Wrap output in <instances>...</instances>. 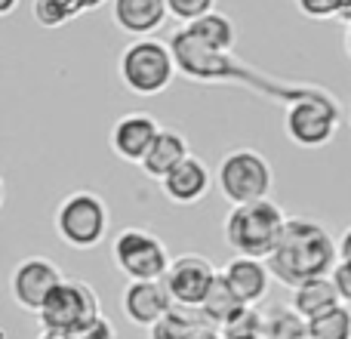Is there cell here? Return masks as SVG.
Segmentation results:
<instances>
[{
  "mask_svg": "<svg viewBox=\"0 0 351 339\" xmlns=\"http://www.w3.org/2000/svg\"><path fill=\"white\" fill-rule=\"evenodd\" d=\"M336 262H339V253L330 231L315 219L302 216H287L278 244L265 256L271 278H278L290 290L308 278H327Z\"/></svg>",
  "mask_w": 351,
  "mask_h": 339,
  "instance_id": "1",
  "label": "cell"
},
{
  "mask_svg": "<svg viewBox=\"0 0 351 339\" xmlns=\"http://www.w3.org/2000/svg\"><path fill=\"white\" fill-rule=\"evenodd\" d=\"M284 222H287V213L274 200L262 198V200H253V204L231 207V213L225 216L222 235H225V244L237 256L265 259L274 250V244H278Z\"/></svg>",
  "mask_w": 351,
  "mask_h": 339,
  "instance_id": "2",
  "label": "cell"
},
{
  "mask_svg": "<svg viewBox=\"0 0 351 339\" xmlns=\"http://www.w3.org/2000/svg\"><path fill=\"white\" fill-rule=\"evenodd\" d=\"M117 78L133 96H160L176 78L170 43L158 37H136L117 59Z\"/></svg>",
  "mask_w": 351,
  "mask_h": 339,
  "instance_id": "3",
  "label": "cell"
},
{
  "mask_svg": "<svg viewBox=\"0 0 351 339\" xmlns=\"http://www.w3.org/2000/svg\"><path fill=\"white\" fill-rule=\"evenodd\" d=\"M56 235L65 247L71 250H93L108 237L111 229V213L102 194L90 191V188H77V191L65 194L56 207Z\"/></svg>",
  "mask_w": 351,
  "mask_h": 339,
  "instance_id": "4",
  "label": "cell"
},
{
  "mask_svg": "<svg viewBox=\"0 0 351 339\" xmlns=\"http://www.w3.org/2000/svg\"><path fill=\"white\" fill-rule=\"evenodd\" d=\"M271 182H274L271 164L265 161V154L253 152V148H234V152H228L219 161L216 185L231 207L268 198Z\"/></svg>",
  "mask_w": 351,
  "mask_h": 339,
  "instance_id": "5",
  "label": "cell"
},
{
  "mask_svg": "<svg viewBox=\"0 0 351 339\" xmlns=\"http://www.w3.org/2000/svg\"><path fill=\"white\" fill-rule=\"evenodd\" d=\"M96 318H102V303H99L96 290L80 278H62L37 312L40 327L65 330V334H77Z\"/></svg>",
  "mask_w": 351,
  "mask_h": 339,
  "instance_id": "6",
  "label": "cell"
},
{
  "mask_svg": "<svg viewBox=\"0 0 351 339\" xmlns=\"http://www.w3.org/2000/svg\"><path fill=\"white\" fill-rule=\"evenodd\" d=\"M111 259L127 281H160L170 268V253L164 241L154 231L136 229V225L123 229L111 241Z\"/></svg>",
  "mask_w": 351,
  "mask_h": 339,
  "instance_id": "7",
  "label": "cell"
},
{
  "mask_svg": "<svg viewBox=\"0 0 351 339\" xmlns=\"http://www.w3.org/2000/svg\"><path fill=\"white\" fill-rule=\"evenodd\" d=\"M284 130L293 145L299 148H324L336 139L339 130V108L324 93H302L284 111Z\"/></svg>",
  "mask_w": 351,
  "mask_h": 339,
  "instance_id": "8",
  "label": "cell"
},
{
  "mask_svg": "<svg viewBox=\"0 0 351 339\" xmlns=\"http://www.w3.org/2000/svg\"><path fill=\"white\" fill-rule=\"evenodd\" d=\"M62 278H65L62 268L56 266L49 256H25L10 272V296L19 309L37 315L40 305L47 303V296L56 290V284H59Z\"/></svg>",
  "mask_w": 351,
  "mask_h": 339,
  "instance_id": "9",
  "label": "cell"
},
{
  "mask_svg": "<svg viewBox=\"0 0 351 339\" xmlns=\"http://www.w3.org/2000/svg\"><path fill=\"white\" fill-rule=\"evenodd\" d=\"M216 268L206 256L200 253H182L170 259V268L160 281H164L167 293H170L173 305H182V309H200L204 296L210 293L213 281H216Z\"/></svg>",
  "mask_w": 351,
  "mask_h": 339,
  "instance_id": "10",
  "label": "cell"
},
{
  "mask_svg": "<svg viewBox=\"0 0 351 339\" xmlns=\"http://www.w3.org/2000/svg\"><path fill=\"white\" fill-rule=\"evenodd\" d=\"M158 133H160V124L148 111H130V115L114 121V127L108 133V145L121 161L139 164L145 158V152L152 148V142L158 139Z\"/></svg>",
  "mask_w": 351,
  "mask_h": 339,
  "instance_id": "11",
  "label": "cell"
},
{
  "mask_svg": "<svg viewBox=\"0 0 351 339\" xmlns=\"http://www.w3.org/2000/svg\"><path fill=\"white\" fill-rule=\"evenodd\" d=\"M121 309L136 327H154L173 309V299L164 281H130L121 293Z\"/></svg>",
  "mask_w": 351,
  "mask_h": 339,
  "instance_id": "12",
  "label": "cell"
},
{
  "mask_svg": "<svg viewBox=\"0 0 351 339\" xmlns=\"http://www.w3.org/2000/svg\"><path fill=\"white\" fill-rule=\"evenodd\" d=\"M219 274L231 287V293L241 299V305H259L268 296V290H271V272H268L265 259L234 256Z\"/></svg>",
  "mask_w": 351,
  "mask_h": 339,
  "instance_id": "13",
  "label": "cell"
},
{
  "mask_svg": "<svg viewBox=\"0 0 351 339\" xmlns=\"http://www.w3.org/2000/svg\"><path fill=\"white\" fill-rule=\"evenodd\" d=\"M111 19L130 37H154L170 12L167 0H111Z\"/></svg>",
  "mask_w": 351,
  "mask_h": 339,
  "instance_id": "14",
  "label": "cell"
},
{
  "mask_svg": "<svg viewBox=\"0 0 351 339\" xmlns=\"http://www.w3.org/2000/svg\"><path fill=\"white\" fill-rule=\"evenodd\" d=\"M210 185H213L210 170H206V164L200 158H194V154H188L182 164H176L170 173L160 179L164 194L179 207H191V204H197V200H204Z\"/></svg>",
  "mask_w": 351,
  "mask_h": 339,
  "instance_id": "15",
  "label": "cell"
},
{
  "mask_svg": "<svg viewBox=\"0 0 351 339\" xmlns=\"http://www.w3.org/2000/svg\"><path fill=\"white\" fill-rule=\"evenodd\" d=\"M188 154H191V152H188V139H185V136H182L179 130H164V127H160L158 139L152 142V148L145 152V158L139 161V170L148 176V179L160 182L176 164H182Z\"/></svg>",
  "mask_w": 351,
  "mask_h": 339,
  "instance_id": "16",
  "label": "cell"
},
{
  "mask_svg": "<svg viewBox=\"0 0 351 339\" xmlns=\"http://www.w3.org/2000/svg\"><path fill=\"white\" fill-rule=\"evenodd\" d=\"M333 305H339V296H336V290H333L330 274L327 278L302 281V284H296L290 293V309L296 312L299 318H305V321L321 315V312H327V309H333Z\"/></svg>",
  "mask_w": 351,
  "mask_h": 339,
  "instance_id": "17",
  "label": "cell"
},
{
  "mask_svg": "<svg viewBox=\"0 0 351 339\" xmlns=\"http://www.w3.org/2000/svg\"><path fill=\"white\" fill-rule=\"evenodd\" d=\"M182 28H185L194 40H200L204 47L216 49V53H228V49L234 47V37H237L234 22H231L225 12H216V10L200 16V19H194V22H188V25H182Z\"/></svg>",
  "mask_w": 351,
  "mask_h": 339,
  "instance_id": "18",
  "label": "cell"
},
{
  "mask_svg": "<svg viewBox=\"0 0 351 339\" xmlns=\"http://www.w3.org/2000/svg\"><path fill=\"white\" fill-rule=\"evenodd\" d=\"M204 315L197 309H182V305H173L164 318H160L152 330V339H194L200 327H204Z\"/></svg>",
  "mask_w": 351,
  "mask_h": 339,
  "instance_id": "19",
  "label": "cell"
},
{
  "mask_svg": "<svg viewBox=\"0 0 351 339\" xmlns=\"http://www.w3.org/2000/svg\"><path fill=\"white\" fill-rule=\"evenodd\" d=\"M241 309V299L231 293V287L225 284L222 274H216V281H213L210 293L204 296V303H200V315H204L206 324H213V327H222L225 321H228L234 312Z\"/></svg>",
  "mask_w": 351,
  "mask_h": 339,
  "instance_id": "20",
  "label": "cell"
},
{
  "mask_svg": "<svg viewBox=\"0 0 351 339\" xmlns=\"http://www.w3.org/2000/svg\"><path fill=\"white\" fill-rule=\"evenodd\" d=\"M308 339H351V309L348 305H333L321 315L305 321Z\"/></svg>",
  "mask_w": 351,
  "mask_h": 339,
  "instance_id": "21",
  "label": "cell"
},
{
  "mask_svg": "<svg viewBox=\"0 0 351 339\" xmlns=\"http://www.w3.org/2000/svg\"><path fill=\"white\" fill-rule=\"evenodd\" d=\"M305 318H299L290 305H271L262 312V339H302Z\"/></svg>",
  "mask_w": 351,
  "mask_h": 339,
  "instance_id": "22",
  "label": "cell"
},
{
  "mask_svg": "<svg viewBox=\"0 0 351 339\" xmlns=\"http://www.w3.org/2000/svg\"><path fill=\"white\" fill-rule=\"evenodd\" d=\"M84 10V0H34V22L40 28H59Z\"/></svg>",
  "mask_w": 351,
  "mask_h": 339,
  "instance_id": "23",
  "label": "cell"
},
{
  "mask_svg": "<svg viewBox=\"0 0 351 339\" xmlns=\"http://www.w3.org/2000/svg\"><path fill=\"white\" fill-rule=\"evenodd\" d=\"M222 339H250V336H262V312L256 305H241L228 321L219 327Z\"/></svg>",
  "mask_w": 351,
  "mask_h": 339,
  "instance_id": "24",
  "label": "cell"
},
{
  "mask_svg": "<svg viewBox=\"0 0 351 339\" xmlns=\"http://www.w3.org/2000/svg\"><path fill=\"white\" fill-rule=\"evenodd\" d=\"M213 6H216V0H167V12H170L173 19H179L182 25L213 12Z\"/></svg>",
  "mask_w": 351,
  "mask_h": 339,
  "instance_id": "25",
  "label": "cell"
},
{
  "mask_svg": "<svg viewBox=\"0 0 351 339\" xmlns=\"http://www.w3.org/2000/svg\"><path fill=\"white\" fill-rule=\"evenodd\" d=\"M330 281H333V290H336V296H339V303L351 309V262L348 259L336 262L333 272H330Z\"/></svg>",
  "mask_w": 351,
  "mask_h": 339,
  "instance_id": "26",
  "label": "cell"
},
{
  "mask_svg": "<svg viewBox=\"0 0 351 339\" xmlns=\"http://www.w3.org/2000/svg\"><path fill=\"white\" fill-rule=\"evenodd\" d=\"M71 339H117V330H114V324L102 315V318H96L93 324L80 327L77 334H71Z\"/></svg>",
  "mask_w": 351,
  "mask_h": 339,
  "instance_id": "27",
  "label": "cell"
},
{
  "mask_svg": "<svg viewBox=\"0 0 351 339\" xmlns=\"http://www.w3.org/2000/svg\"><path fill=\"white\" fill-rule=\"evenodd\" d=\"M299 12L308 19H333L336 0H296Z\"/></svg>",
  "mask_w": 351,
  "mask_h": 339,
  "instance_id": "28",
  "label": "cell"
},
{
  "mask_svg": "<svg viewBox=\"0 0 351 339\" xmlns=\"http://www.w3.org/2000/svg\"><path fill=\"white\" fill-rule=\"evenodd\" d=\"M336 253H339V259H348L351 262V225L339 235V244H336Z\"/></svg>",
  "mask_w": 351,
  "mask_h": 339,
  "instance_id": "29",
  "label": "cell"
},
{
  "mask_svg": "<svg viewBox=\"0 0 351 339\" xmlns=\"http://www.w3.org/2000/svg\"><path fill=\"white\" fill-rule=\"evenodd\" d=\"M333 19H339V22H351V0H336V12Z\"/></svg>",
  "mask_w": 351,
  "mask_h": 339,
  "instance_id": "30",
  "label": "cell"
},
{
  "mask_svg": "<svg viewBox=\"0 0 351 339\" xmlns=\"http://www.w3.org/2000/svg\"><path fill=\"white\" fill-rule=\"evenodd\" d=\"M194 339H222V334H219V327H213V324H204V327L194 334Z\"/></svg>",
  "mask_w": 351,
  "mask_h": 339,
  "instance_id": "31",
  "label": "cell"
},
{
  "mask_svg": "<svg viewBox=\"0 0 351 339\" xmlns=\"http://www.w3.org/2000/svg\"><path fill=\"white\" fill-rule=\"evenodd\" d=\"M37 339H71V334H65V330H47L40 327V336Z\"/></svg>",
  "mask_w": 351,
  "mask_h": 339,
  "instance_id": "32",
  "label": "cell"
},
{
  "mask_svg": "<svg viewBox=\"0 0 351 339\" xmlns=\"http://www.w3.org/2000/svg\"><path fill=\"white\" fill-rule=\"evenodd\" d=\"M16 10H19V0H0V19L12 16Z\"/></svg>",
  "mask_w": 351,
  "mask_h": 339,
  "instance_id": "33",
  "label": "cell"
},
{
  "mask_svg": "<svg viewBox=\"0 0 351 339\" xmlns=\"http://www.w3.org/2000/svg\"><path fill=\"white\" fill-rule=\"evenodd\" d=\"M346 53L351 56V22H348V28H346Z\"/></svg>",
  "mask_w": 351,
  "mask_h": 339,
  "instance_id": "34",
  "label": "cell"
},
{
  "mask_svg": "<svg viewBox=\"0 0 351 339\" xmlns=\"http://www.w3.org/2000/svg\"><path fill=\"white\" fill-rule=\"evenodd\" d=\"M3 200H6V185H3V176H0V210H3Z\"/></svg>",
  "mask_w": 351,
  "mask_h": 339,
  "instance_id": "35",
  "label": "cell"
},
{
  "mask_svg": "<svg viewBox=\"0 0 351 339\" xmlns=\"http://www.w3.org/2000/svg\"><path fill=\"white\" fill-rule=\"evenodd\" d=\"M250 339H262V336H250Z\"/></svg>",
  "mask_w": 351,
  "mask_h": 339,
  "instance_id": "36",
  "label": "cell"
},
{
  "mask_svg": "<svg viewBox=\"0 0 351 339\" xmlns=\"http://www.w3.org/2000/svg\"><path fill=\"white\" fill-rule=\"evenodd\" d=\"M302 339H308V336H302Z\"/></svg>",
  "mask_w": 351,
  "mask_h": 339,
  "instance_id": "37",
  "label": "cell"
}]
</instances>
